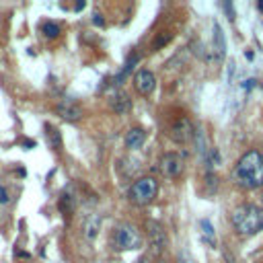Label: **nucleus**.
<instances>
[{
    "mask_svg": "<svg viewBox=\"0 0 263 263\" xmlns=\"http://www.w3.org/2000/svg\"><path fill=\"white\" fill-rule=\"evenodd\" d=\"M232 179L242 189H259L263 187V154L259 150L245 152L234 164Z\"/></svg>",
    "mask_w": 263,
    "mask_h": 263,
    "instance_id": "1",
    "label": "nucleus"
},
{
    "mask_svg": "<svg viewBox=\"0 0 263 263\" xmlns=\"http://www.w3.org/2000/svg\"><path fill=\"white\" fill-rule=\"evenodd\" d=\"M232 228L240 236H253L259 230H263V208L255 203H242L232 210L230 214Z\"/></svg>",
    "mask_w": 263,
    "mask_h": 263,
    "instance_id": "2",
    "label": "nucleus"
},
{
    "mask_svg": "<svg viewBox=\"0 0 263 263\" xmlns=\"http://www.w3.org/2000/svg\"><path fill=\"white\" fill-rule=\"evenodd\" d=\"M156 193H158V181L154 177H140L132 183L127 197L134 205H148L154 201Z\"/></svg>",
    "mask_w": 263,
    "mask_h": 263,
    "instance_id": "3",
    "label": "nucleus"
},
{
    "mask_svg": "<svg viewBox=\"0 0 263 263\" xmlns=\"http://www.w3.org/2000/svg\"><path fill=\"white\" fill-rule=\"evenodd\" d=\"M113 245L119 251H136L142 247V234L134 224L123 222L113 232Z\"/></svg>",
    "mask_w": 263,
    "mask_h": 263,
    "instance_id": "4",
    "label": "nucleus"
},
{
    "mask_svg": "<svg viewBox=\"0 0 263 263\" xmlns=\"http://www.w3.org/2000/svg\"><path fill=\"white\" fill-rule=\"evenodd\" d=\"M160 173L166 177V179H179L181 175H183V168H185V164H183V158L179 156V154H175V152H166L162 158H160Z\"/></svg>",
    "mask_w": 263,
    "mask_h": 263,
    "instance_id": "5",
    "label": "nucleus"
},
{
    "mask_svg": "<svg viewBox=\"0 0 263 263\" xmlns=\"http://www.w3.org/2000/svg\"><path fill=\"white\" fill-rule=\"evenodd\" d=\"M134 86L140 95H150L156 86V78L150 70H138L136 76H134Z\"/></svg>",
    "mask_w": 263,
    "mask_h": 263,
    "instance_id": "6",
    "label": "nucleus"
},
{
    "mask_svg": "<svg viewBox=\"0 0 263 263\" xmlns=\"http://www.w3.org/2000/svg\"><path fill=\"white\" fill-rule=\"evenodd\" d=\"M193 125H191V121L187 119V117H181L173 127H171V138L175 140V142H179V144H185V142H189L191 138H193Z\"/></svg>",
    "mask_w": 263,
    "mask_h": 263,
    "instance_id": "7",
    "label": "nucleus"
},
{
    "mask_svg": "<svg viewBox=\"0 0 263 263\" xmlns=\"http://www.w3.org/2000/svg\"><path fill=\"white\" fill-rule=\"evenodd\" d=\"M146 230H148V238H150V247L156 249L158 253L162 251V247L166 245V234L162 230V226L154 220H148L146 222Z\"/></svg>",
    "mask_w": 263,
    "mask_h": 263,
    "instance_id": "8",
    "label": "nucleus"
},
{
    "mask_svg": "<svg viewBox=\"0 0 263 263\" xmlns=\"http://www.w3.org/2000/svg\"><path fill=\"white\" fill-rule=\"evenodd\" d=\"M212 53H214V60H222L226 55V39H224V33L220 29V25L214 21V41H212Z\"/></svg>",
    "mask_w": 263,
    "mask_h": 263,
    "instance_id": "9",
    "label": "nucleus"
},
{
    "mask_svg": "<svg viewBox=\"0 0 263 263\" xmlns=\"http://www.w3.org/2000/svg\"><path fill=\"white\" fill-rule=\"evenodd\" d=\"M58 113H60L64 119H68V121H78V119H82V109H80V105H76V103H72V101L60 103V105H58Z\"/></svg>",
    "mask_w": 263,
    "mask_h": 263,
    "instance_id": "10",
    "label": "nucleus"
},
{
    "mask_svg": "<svg viewBox=\"0 0 263 263\" xmlns=\"http://www.w3.org/2000/svg\"><path fill=\"white\" fill-rule=\"evenodd\" d=\"M99 230H101V216H99V214H88V216L84 218V222H82V232H84V236L92 240V238H97Z\"/></svg>",
    "mask_w": 263,
    "mask_h": 263,
    "instance_id": "11",
    "label": "nucleus"
},
{
    "mask_svg": "<svg viewBox=\"0 0 263 263\" xmlns=\"http://www.w3.org/2000/svg\"><path fill=\"white\" fill-rule=\"evenodd\" d=\"M144 140H146V132L142 127H132L127 134H125V146L129 150H138L144 146Z\"/></svg>",
    "mask_w": 263,
    "mask_h": 263,
    "instance_id": "12",
    "label": "nucleus"
},
{
    "mask_svg": "<svg viewBox=\"0 0 263 263\" xmlns=\"http://www.w3.org/2000/svg\"><path fill=\"white\" fill-rule=\"evenodd\" d=\"M111 107H113L115 113L125 115V113L132 111V99H129L125 92H117V95H113V99H111Z\"/></svg>",
    "mask_w": 263,
    "mask_h": 263,
    "instance_id": "13",
    "label": "nucleus"
},
{
    "mask_svg": "<svg viewBox=\"0 0 263 263\" xmlns=\"http://www.w3.org/2000/svg\"><path fill=\"white\" fill-rule=\"evenodd\" d=\"M201 236L203 240L210 245V247H216V234H214V228H212V222L210 220H201Z\"/></svg>",
    "mask_w": 263,
    "mask_h": 263,
    "instance_id": "14",
    "label": "nucleus"
},
{
    "mask_svg": "<svg viewBox=\"0 0 263 263\" xmlns=\"http://www.w3.org/2000/svg\"><path fill=\"white\" fill-rule=\"evenodd\" d=\"M41 31H43V35H45L47 39H55V37L60 35V25H58V23H51V21H45V23L41 25Z\"/></svg>",
    "mask_w": 263,
    "mask_h": 263,
    "instance_id": "15",
    "label": "nucleus"
},
{
    "mask_svg": "<svg viewBox=\"0 0 263 263\" xmlns=\"http://www.w3.org/2000/svg\"><path fill=\"white\" fill-rule=\"evenodd\" d=\"M136 62H138V55H136V53H132V55L127 58V62H125V68H123V70L119 72V76L115 78V84H119V82H121V78H125V76H127V74H129V72L134 70Z\"/></svg>",
    "mask_w": 263,
    "mask_h": 263,
    "instance_id": "16",
    "label": "nucleus"
},
{
    "mask_svg": "<svg viewBox=\"0 0 263 263\" xmlns=\"http://www.w3.org/2000/svg\"><path fill=\"white\" fill-rule=\"evenodd\" d=\"M171 37H173V33H162L158 39L154 37V41H152V49H160L164 43H168V41H171Z\"/></svg>",
    "mask_w": 263,
    "mask_h": 263,
    "instance_id": "17",
    "label": "nucleus"
},
{
    "mask_svg": "<svg viewBox=\"0 0 263 263\" xmlns=\"http://www.w3.org/2000/svg\"><path fill=\"white\" fill-rule=\"evenodd\" d=\"M8 199H10V195H8V191H6L4 187H0V205H4V203H8Z\"/></svg>",
    "mask_w": 263,
    "mask_h": 263,
    "instance_id": "18",
    "label": "nucleus"
},
{
    "mask_svg": "<svg viewBox=\"0 0 263 263\" xmlns=\"http://www.w3.org/2000/svg\"><path fill=\"white\" fill-rule=\"evenodd\" d=\"M95 23H97V25H103V18H101V14H99V12L95 14Z\"/></svg>",
    "mask_w": 263,
    "mask_h": 263,
    "instance_id": "19",
    "label": "nucleus"
},
{
    "mask_svg": "<svg viewBox=\"0 0 263 263\" xmlns=\"http://www.w3.org/2000/svg\"><path fill=\"white\" fill-rule=\"evenodd\" d=\"M156 263H166V261H164V259H158V261H156Z\"/></svg>",
    "mask_w": 263,
    "mask_h": 263,
    "instance_id": "20",
    "label": "nucleus"
}]
</instances>
